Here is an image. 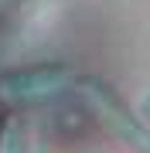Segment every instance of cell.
<instances>
[{"mask_svg": "<svg viewBox=\"0 0 150 153\" xmlns=\"http://www.w3.org/2000/svg\"><path fill=\"white\" fill-rule=\"evenodd\" d=\"M72 85V71L65 65H31L0 75V102L7 105H34L55 99Z\"/></svg>", "mask_w": 150, "mask_h": 153, "instance_id": "obj_2", "label": "cell"}, {"mask_svg": "<svg viewBox=\"0 0 150 153\" xmlns=\"http://www.w3.org/2000/svg\"><path fill=\"white\" fill-rule=\"evenodd\" d=\"M82 92H85V99H89L92 112L106 123V129H109L113 136H119L123 143H130L137 153H150V126H147V119L137 116L126 102H123L116 88H109L106 82H99V78H85Z\"/></svg>", "mask_w": 150, "mask_h": 153, "instance_id": "obj_1", "label": "cell"}, {"mask_svg": "<svg viewBox=\"0 0 150 153\" xmlns=\"http://www.w3.org/2000/svg\"><path fill=\"white\" fill-rule=\"evenodd\" d=\"M0 153H28L21 123H7V126H4V136H0Z\"/></svg>", "mask_w": 150, "mask_h": 153, "instance_id": "obj_3", "label": "cell"}, {"mask_svg": "<svg viewBox=\"0 0 150 153\" xmlns=\"http://www.w3.org/2000/svg\"><path fill=\"white\" fill-rule=\"evenodd\" d=\"M140 116H143V119H147V126H150V92L140 99Z\"/></svg>", "mask_w": 150, "mask_h": 153, "instance_id": "obj_4", "label": "cell"}]
</instances>
